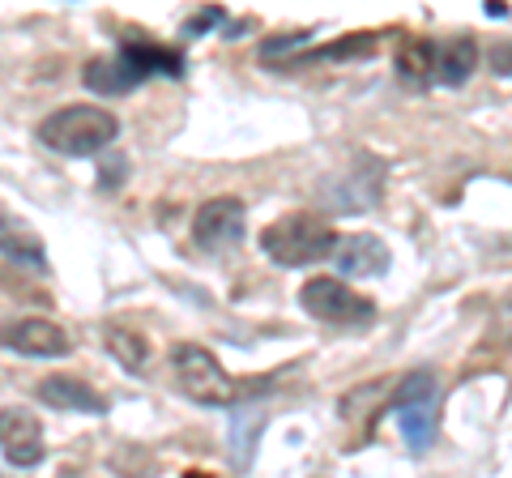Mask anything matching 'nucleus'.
Returning a JSON list of instances; mask_svg holds the SVG:
<instances>
[{"mask_svg":"<svg viewBox=\"0 0 512 478\" xmlns=\"http://www.w3.org/2000/svg\"><path fill=\"white\" fill-rule=\"evenodd\" d=\"M333 244H338L333 222L312 210H291L261 231V252L282 269H303V265L325 261L333 257Z\"/></svg>","mask_w":512,"mask_h":478,"instance_id":"f257e3e1","label":"nucleus"},{"mask_svg":"<svg viewBox=\"0 0 512 478\" xmlns=\"http://www.w3.org/2000/svg\"><path fill=\"white\" fill-rule=\"evenodd\" d=\"M120 137V120L107 107H90V103H69L39 120V141L56 154L69 158H90L107 150Z\"/></svg>","mask_w":512,"mask_h":478,"instance_id":"f03ea898","label":"nucleus"},{"mask_svg":"<svg viewBox=\"0 0 512 478\" xmlns=\"http://www.w3.org/2000/svg\"><path fill=\"white\" fill-rule=\"evenodd\" d=\"M299 308L312 321L342 325V329H363L376 321V304L367 295H359L355 286H346L342 278H308L299 291Z\"/></svg>","mask_w":512,"mask_h":478,"instance_id":"7ed1b4c3","label":"nucleus"},{"mask_svg":"<svg viewBox=\"0 0 512 478\" xmlns=\"http://www.w3.org/2000/svg\"><path fill=\"white\" fill-rule=\"evenodd\" d=\"M171 368H175V380L180 389L201 406H231L239 397V385L227 376V368L210 355L205 346L197 342H180L171 350Z\"/></svg>","mask_w":512,"mask_h":478,"instance_id":"20e7f679","label":"nucleus"},{"mask_svg":"<svg viewBox=\"0 0 512 478\" xmlns=\"http://www.w3.org/2000/svg\"><path fill=\"white\" fill-rule=\"evenodd\" d=\"M244 231H248V210L239 197H210L192 214V239H197L205 252L244 244Z\"/></svg>","mask_w":512,"mask_h":478,"instance_id":"39448f33","label":"nucleus"},{"mask_svg":"<svg viewBox=\"0 0 512 478\" xmlns=\"http://www.w3.org/2000/svg\"><path fill=\"white\" fill-rule=\"evenodd\" d=\"M0 346L26 359H64L73 355V338L60 325L43 321V316H22V321L0 325Z\"/></svg>","mask_w":512,"mask_h":478,"instance_id":"423d86ee","label":"nucleus"},{"mask_svg":"<svg viewBox=\"0 0 512 478\" xmlns=\"http://www.w3.org/2000/svg\"><path fill=\"white\" fill-rule=\"evenodd\" d=\"M0 453L18 470H30L43 461V427L30 410H22V406L0 410Z\"/></svg>","mask_w":512,"mask_h":478,"instance_id":"0eeeda50","label":"nucleus"},{"mask_svg":"<svg viewBox=\"0 0 512 478\" xmlns=\"http://www.w3.org/2000/svg\"><path fill=\"white\" fill-rule=\"evenodd\" d=\"M333 265L346 278H380L389 269V248L380 244V235H338Z\"/></svg>","mask_w":512,"mask_h":478,"instance_id":"6e6552de","label":"nucleus"},{"mask_svg":"<svg viewBox=\"0 0 512 478\" xmlns=\"http://www.w3.org/2000/svg\"><path fill=\"white\" fill-rule=\"evenodd\" d=\"M39 402L64 414H107V397L99 389H90L77 376H47L39 380Z\"/></svg>","mask_w":512,"mask_h":478,"instance_id":"1a4fd4ad","label":"nucleus"},{"mask_svg":"<svg viewBox=\"0 0 512 478\" xmlns=\"http://www.w3.org/2000/svg\"><path fill=\"white\" fill-rule=\"evenodd\" d=\"M0 257L18 261L26 269H39V274H47V248L39 231L30 227V222L13 218V214H0Z\"/></svg>","mask_w":512,"mask_h":478,"instance_id":"9d476101","label":"nucleus"},{"mask_svg":"<svg viewBox=\"0 0 512 478\" xmlns=\"http://www.w3.org/2000/svg\"><path fill=\"white\" fill-rule=\"evenodd\" d=\"M82 82L94 90V94H128V90H137L146 77H141V69L128 60L124 52H111V56H94L86 73H82Z\"/></svg>","mask_w":512,"mask_h":478,"instance_id":"9b49d317","label":"nucleus"},{"mask_svg":"<svg viewBox=\"0 0 512 478\" xmlns=\"http://www.w3.org/2000/svg\"><path fill=\"white\" fill-rule=\"evenodd\" d=\"M474 69H478V39L474 35H457V39L436 43V82L440 86L470 82Z\"/></svg>","mask_w":512,"mask_h":478,"instance_id":"f8f14e48","label":"nucleus"},{"mask_svg":"<svg viewBox=\"0 0 512 478\" xmlns=\"http://www.w3.org/2000/svg\"><path fill=\"white\" fill-rule=\"evenodd\" d=\"M397 432L406 436L410 453H427L436 444V402H410L397 406Z\"/></svg>","mask_w":512,"mask_h":478,"instance_id":"ddd939ff","label":"nucleus"},{"mask_svg":"<svg viewBox=\"0 0 512 478\" xmlns=\"http://www.w3.org/2000/svg\"><path fill=\"white\" fill-rule=\"evenodd\" d=\"M397 73H402V82L423 90L436 82V43L431 39H410L402 47V56H397Z\"/></svg>","mask_w":512,"mask_h":478,"instance_id":"4468645a","label":"nucleus"},{"mask_svg":"<svg viewBox=\"0 0 512 478\" xmlns=\"http://www.w3.org/2000/svg\"><path fill=\"white\" fill-rule=\"evenodd\" d=\"M120 52L141 69V77H154V73L184 77V60H180V52H167V47H154V43H141V39L120 43Z\"/></svg>","mask_w":512,"mask_h":478,"instance_id":"2eb2a0df","label":"nucleus"},{"mask_svg":"<svg viewBox=\"0 0 512 478\" xmlns=\"http://www.w3.org/2000/svg\"><path fill=\"white\" fill-rule=\"evenodd\" d=\"M107 350L120 359V368H128V372H146L150 368V342L141 338L137 329L111 325L107 329Z\"/></svg>","mask_w":512,"mask_h":478,"instance_id":"dca6fc26","label":"nucleus"},{"mask_svg":"<svg viewBox=\"0 0 512 478\" xmlns=\"http://www.w3.org/2000/svg\"><path fill=\"white\" fill-rule=\"evenodd\" d=\"M436 393H440V385H436V372H410L402 385L393 389V402H389V410H397V406H410V402H436Z\"/></svg>","mask_w":512,"mask_h":478,"instance_id":"f3484780","label":"nucleus"},{"mask_svg":"<svg viewBox=\"0 0 512 478\" xmlns=\"http://www.w3.org/2000/svg\"><path fill=\"white\" fill-rule=\"evenodd\" d=\"M376 52V35H346L338 43H329V47H320V60H355V56H372Z\"/></svg>","mask_w":512,"mask_h":478,"instance_id":"a211bd4d","label":"nucleus"},{"mask_svg":"<svg viewBox=\"0 0 512 478\" xmlns=\"http://www.w3.org/2000/svg\"><path fill=\"white\" fill-rule=\"evenodd\" d=\"M312 35L308 30H295V35H274V39H265L261 43V60H278V56H291V52H299L303 43H308Z\"/></svg>","mask_w":512,"mask_h":478,"instance_id":"6ab92c4d","label":"nucleus"},{"mask_svg":"<svg viewBox=\"0 0 512 478\" xmlns=\"http://www.w3.org/2000/svg\"><path fill=\"white\" fill-rule=\"evenodd\" d=\"M491 69L500 73V77H512V43H500L491 52Z\"/></svg>","mask_w":512,"mask_h":478,"instance_id":"aec40b11","label":"nucleus"},{"mask_svg":"<svg viewBox=\"0 0 512 478\" xmlns=\"http://www.w3.org/2000/svg\"><path fill=\"white\" fill-rule=\"evenodd\" d=\"M214 22H222V9H205L197 22H188V26H184V39H188V35H197V30H205V26H214Z\"/></svg>","mask_w":512,"mask_h":478,"instance_id":"412c9836","label":"nucleus"}]
</instances>
